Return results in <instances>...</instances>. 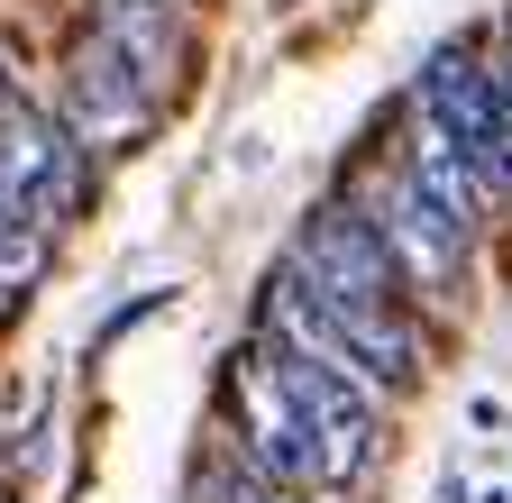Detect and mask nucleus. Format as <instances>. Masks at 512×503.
<instances>
[{"label":"nucleus","mask_w":512,"mask_h":503,"mask_svg":"<svg viewBox=\"0 0 512 503\" xmlns=\"http://www.w3.org/2000/svg\"><path fill=\"white\" fill-rule=\"evenodd\" d=\"M229 412H238V458L266 485H284V494L320 485V449H311V430H302L284 375H275V348H247L229 366Z\"/></svg>","instance_id":"20e7f679"},{"label":"nucleus","mask_w":512,"mask_h":503,"mask_svg":"<svg viewBox=\"0 0 512 503\" xmlns=\"http://www.w3.org/2000/svg\"><path fill=\"white\" fill-rule=\"evenodd\" d=\"M92 37L119 46L156 92L183 74V55H192V37H183V0H92Z\"/></svg>","instance_id":"6e6552de"},{"label":"nucleus","mask_w":512,"mask_h":503,"mask_svg":"<svg viewBox=\"0 0 512 503\" xmlns=\"http://www.w3.org/2000/svg\"><path fill=\"white\" fill-rule=\"evenodd\" d=\"M375 238H384V257H394V275H412L421 293H439L448 275L467 266V238L476 229H458L412 174H394V183H384V202H375Z\"/></svg>","instance_id":"0eeeda50"},{"label":"nucleus","mask_w":512,"mask_h":503,"mask_svg":"<svg viewBox=\"0 0 512 503\" xmlns=\"http://www.w3.org/2000/svg\"><path fill=\"white\" fill-rule=\"evenodd\" d=\"M156 101L165 92L128 65L119 46H101V37H83L74 65H64V129H74L83 147H138L156 129Z\"/></svg>","instance_id":"39448f33"},{"label":"nucleus","mask_w":512,"mask_h":503,"mask_svg":"<svg viewBox=\"0 0 512 503\" xmlns=\"http://www.w3.org/2000/svg\"><path fill=\"white\" fill-rule=\"evenodd\" d=\"M46 275V229H28V220H10L0 229V321L28 302V284Z\"/></svg>","instance_id":"9d476101"},{"label":"nucleus","mask_w":512,"mask_h":503,"mask_svg":"<svg viewBox=\"0 0 512 503\" xmlns=\"http://www.w3.org/2000/svg\"><path fill=\"white\" fill-rule=\"evenodd\" d=\"M494 92H503V119H512V65H503V74H494Z\"/></svg>","instance_id":"ddd939ff"},{"label":"nucleus","mask_w":512,"mask_h":503,"mask_svg":"<svg viewBox=\"0 0 512 503\" xmlns=\"http://www.w3.org/2000/svg\"><path fill=\"white\" fill-rule=\"evenodd\" d=\"M275 375H284V394H293L311 449H320V485H357L375 467V430H384L375 385L330 366V357H302V348H275Z\"/></svg>","instance_id":"f03ea898"},{"label":"nucleus","mask_w":512,"mask_h":503,"mask_svg":"<svg viewBox=\"0 0 512 503\" xmlns=\"http://www.w3.org/2000/svg\"><path fill=\"white\" fill-rule=\"evenodd\" d=\"M421 119L476 165L485 193H512V119H503L494 74L476 65L467 46H439V55H430V74H421Z\"/></svg>","instance_id":"7ed1b4c3"},{"label":"nucleus","mask_w":512,"mask_h":503,"mask_svg":"<svg viewBox=\"0 0 512 503\" xmlns=\"http://www.w3.org/2000/svg\"><path fill=\"white\" fill-rule=\"evenodd\" d=\"M192 503H293V494H284V485H266L256 467H202Z\"/></svg>","instance_id":"9b49d317"},{"label":"nucleus","mask_w":512,"mask_h":503,"mask_svg":"<svg viewBox=\"0 0 512 503\" xmlns=\"http://www.w3.org/2000/svg\"><path fill=\"white\" fill-rule=\"evenodd\" d=\"M83 156H92V147L64 129L55 110L10 101V110H0V211L55 238L64 220L83 211V193H92V165H83Z\"/></svg>","instance_id":"f257e3e1"},{"label":"nucleus","mask_w":512,"mask_h":503,"mask_svg":"<svg viewBox=\"0 0 512 503\" xmlns=\"http://www.w3.org/2000/svg\"><path fill=\"white\" fill-rule=\"evenodd\" d=\"M293 275L320 293V302H375V311H394L403 302V275H394V257H384V238H375V220H357V211H311V229L293 238Z\"/></svg>","instance_id":"423d86ee"},{"label":"nucleus","mask_w":512,"mask_h":503,"mask_svg":"<svg viewBox=\"0 0 512 503\" xmlns=\"http://www.w3.org/2000/svg\"><path fill=\"white\" fill-rule=\"evenodd\" d=\"M403 174H412V183H421V193H430L448 220H458V229H476V220H485V202H494L485 183H476V165H467L458 147H448V138L430 129V119L412 129V156H403Z\"/></svg>","instance_id":"1a4fd4ad"},{"label":"nucleus","mask_w":512,"mask_h":503,"mask_svg":"<svg viewBox=\"0 0 512 503\" xmlns=\"http://www.w3.org/2000/svg\"><path fill=\"white\" fill-rule=\"evenodd\" d=\"M0 229H10V211H0Z\"/></svg>","instance_id":"4468645a"},{"label":"nucleus","mask_w":512,"mask_h":503,"mask_svg":"<svg viewBox=\"0 0 512 503\" xmlns=\"http://www.w3.org/2000/svg\"><path fill=\"white\" fill-rule=\"evenodd\" d=\"M19 101V83H10V46H0V110H10Z\"/></svg>","instance_id":"f8f14e48"}]
</instances>
